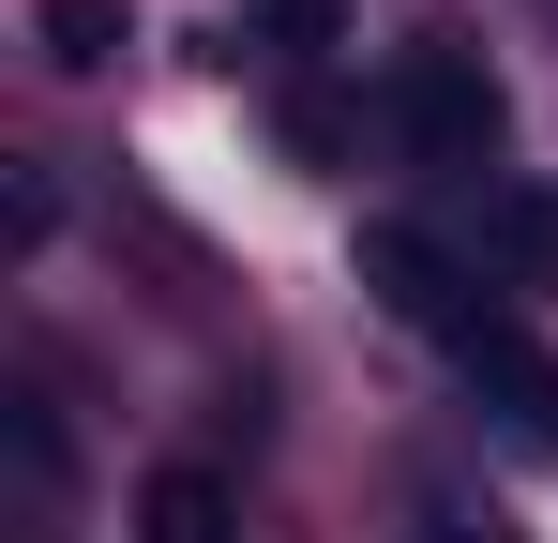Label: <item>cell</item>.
Segmentation results:
<instances>
[{
    "mask_svg": "<svg viewBox=\"0 0 558 543\" xmlns=\"http://www.w3.org/2000/svg\"><path fill=\"white\" fill-rule=\"evenodd\" d=\"M483 257H498V287H558V181H498L483 196Z\"/></svg>",
    "mask_w": 558,
    "mask_h": 543,
    "instance_id": "obj_3",
    "label": "cell"
},
{
    "mask_svg": "<svg viewBox=\"0 0 558 543\" xmlns=\"http://www.w3.org/2000/svg\"><path fill=\"white\" fill-rule=\"evenodd\" d=\"M257 31H272L287 61H332L348 46V0H257Z\"/></svg>",
    "mask_w": 558,
    "mask_h": 543,
    "instance_id": "obj_6",
    "label": "cell"
},
{
    "mask_svg": "<svg viewBox=\"0 0 558 543\" xmlns=\"http://www.w3.org/2000/svg\"><path fill=\"white\" fill-rule=\"evenodd\" d=\"M31 31H46V61H61V76H106V61L136 46V15H121V0H46Z\"/></svg>",
    "mask_w": 558,
    "mask_h": 543,
    "instance_id": "obj_5",
    "label": "cell"
},
{
    "mask_svg": "<svg viewBox=\"0 0 558 543\" xmlns=\"http://www.w3.org/2000/svg\"><path fill=\"white\" fill-rule=\"evenodd\" d=\"M136 543H227V468H151L136 483Z\"/></svg>",
    "mask_w": 558,
    "mask_h": 543,
    "instance_id": "obj_4",
    "label": "cell"
},
{
    "mask_svg": "<svg viewBox=\"0 0 558 543\" xmlns=\"http://www.w3.org/2000/svg\"><path fill=\"white\" fill-rule=\"evenodd\" d=\"M498 76H483V46H453V31H423L408 61H392V136L423 152V167H498Z\"/></svg>",
    "mask_w": 558,
    "mask_h": 543,
    "instance_id": "obj_1",
    "label": "cell"
},
{
    "mask_svg": "<svg viewBox=\"0 0 558 543\" xmlns=\"http://www.w3.org/2000/svg\"><path fill=\"white\" fill-rule=\"evenodd\" d=\"M438 543H468V529H438Z\"/></svg>",
    "mask_w": 558,
    "mask_h": 543,
    "instance_id": "obj_7",
    "label": "cell"
},
{
    "mask_svg": "<svg viewBox=\"0 0 558 543\" xmlns=\"http://www.w3.org/2000/svg\"><path fill=\"white\" fill-rule=\"evenodd\" d=\"M363 272H377V302H392V317H423L453 362L498 333V302H468V272L438 257V242H408V227H377V242H363Z\"/></svg>",
    "mask_w": 558,
    "mask_h": 543,
    "instance_id": "obj_2",
    "label": "cell"
}]
</instances>
